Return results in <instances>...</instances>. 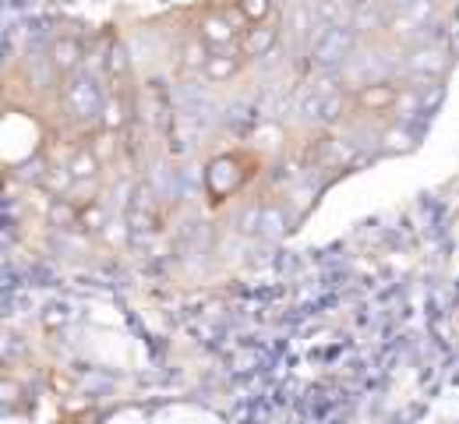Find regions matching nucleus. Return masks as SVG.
<instances>
[{
	"mask_svg": "<svg viewBox=\"0 0 459 424\" xmlns=\"http://www.w3.org/2000/svg\"><path fill=\"white\" fill-rule=\"evenodd\" d=\"M247 29H251V25L244 22V14H240L237 4H212V7L202 11L195 36H198L209 50H227V47H237V43H240V36H244Z\"/></svg>",
	"mask_w": 459,
	"mask_h": 424,
	"instance_id": "f257e3e1",
	"label": "nucleus"
},
{
	"mask_svg": "<svg viewBox=\"0 0 459 424\" xmlns=\"http://www.w3.org/2000/svg\"><path fill=\"white\" fill-rule=\"evenodd\" d=\"M255 170H258V160L247 156V152H230V156L212 160L209 170H205V191H209V198L212 202L230 198L240 184H247L255 177Z\"/></svg>",
	"mask_w": 459,
	"mask_h": 424,
	"instance_id": "f03ea898",
	"label": "nucleus"
},
{
	"mask_svg": "<svg viewBox=\"0 0 459 424\" xmlns=\"http://www.w3.org/2000/svg\"><path fill=\"white\" fill-rule=\"evenodd\" d=\"M60 100H64V110L71 117H96V114H103V92H100V85L89 82V78H82V74H67L64 78Z\"/></svg>",
	"mask_w": 459,
	"mask_h": 424,
	"instance_id": "7ed1b4c3",
	"label": "nucleus"
},
{
	"mask_svg": "<svg viewBox=\"0 0 459 424\" xmlns=\"http://www.w3.org/2000/svg\"><path fill=\"white\" fill-rule=\"evenodd\" d=\"M244 64H247V57H244L240 43L227 47V50H209V61L202 67V78H209V82H230V78H237V71Z\"/></svg>",
	"mask_w": 459,
	"mask_h": 424,
	"instance_id": "20e7f679",
	"label": "nucleus"
},
{
	"mask_svg": "<svg viewBox=\"0 0 459 424\" xmlns=\"http://www.w3.org/2000/svg\"><path fill=\"white\" fill-rule=\"evenodd\" d=\"M276 39H280V29H276L273 22H265V25H251V29L240 36V50H244L247 61H251V57H265V54L276 47Z\"/></svg>",
	"mask_w": 459,
	"mask_h": 424,
	"instance_id": "39448f33",
	"label": "nucleus"
},
{
	"mask_svg": "<svg viewBox=\"0 0 459 424\" xmlns=\"http://www.w3.org/2000/svg\"><path fill=\"white\" fill-rule=\"evenodd\" d=\"M396 100H400V92H396V85H389V82H378V85H368V89L357 92V107H364V110H371V114L389 110Z\"/></svg>",
	"mask_w": 459,
	"mask_h": 424,
	"instance_id": "423d86ee",
	"label": "nucleus"
},
{
	"mask_svg": "<svg viewBox=\"0 0 459 424\" xmlns=\"http://www.w3.org/2000/svg\"><path fill=\"white\" fill-rule=\"evenodd\" d=\"M67 170H71V177H74V181H89V177H96V174H100V160H96V152L78 149V152H74V160L67 163Z\"/></svg>",
	"mask_w": 459,
	"mask_h": 424,
	"instance_id": "0eeeda50",
	"label": "nucleus"
},
{
	"mask_svg": "<svg viewBox=\"0 0 459 424\" xmlns=\"http://www.w3.org/2000/svg\"><path fill=\"white\" fill-rule=\"evenodd\" d=\"M247 25H265L273 18V0H233Z\"/></svg>",
	"mask_w": 459,
	"mask_h": 424,
	"instance_id": "6e6552de",
	"label": "nucleus"
},
{
	"mask_svg": "<svg viewBox=\"0 0 459 424\" xmlns=\"http://www.w3.org/2000/svg\"><path fill=\"white\" fill-rule=\"evenodd\" d=\"M78 54H82V47H78L74 39H60L57 43V67H60V74H64V78L78 67V61H82Z\"/></svg>",
	"mask_w": 459,
	"mask_h": 424,
	"instance_id": "1a4fd4ad",
	"label": "nucleus"
}]
</instances>
